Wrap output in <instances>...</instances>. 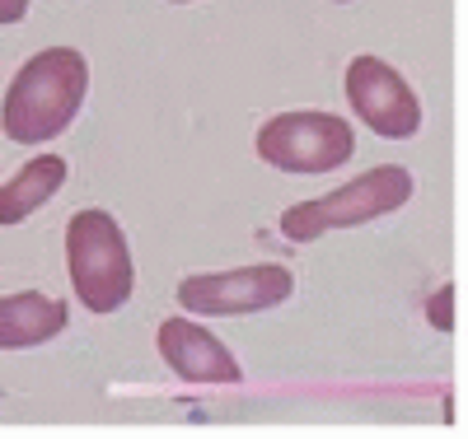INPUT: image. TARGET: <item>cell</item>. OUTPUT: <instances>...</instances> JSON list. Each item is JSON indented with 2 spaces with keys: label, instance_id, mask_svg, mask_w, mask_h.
I'll use <instances>...</instances> for the list:
<instances>
[{
  "label": "cell",
  "instance_id": "6da1fadb",
  "mask_svg": "<svg viewBox=\"0 0 468 439\" xmlns=\"http://www.w3.org/2000/svg\"><path fill=\"white\" fill-rule=\"evenodd\" d=\"M90 94V61L75 47H43L33 52L15 79L5 99H0V131L15 145H48L70 122L80 117Z\"/></svg>",
  "mask_w": 468,
  "mask_h": 439
},
{
  "label": "cell",
  "instance_id": "7a4b0ae2",
  "mask_svg": "<svg viewBox=\"0 0 468 439\" xmlns=\"http://www.w3.org/2000/svg\"><path fill=\"white\" fill-rule=\"evenodd\" d=\"M66 276L90 313H117L136 290L127 234L103 206H85L66 220Z\"/></svg>",
  "mask_w": 468,
  "mask_h": 439
},
{
  "label": "cell",
  "instance_id": "3957f363",
  "mask_svg": "<svg viewBox=\"0 0 468 439\" xmlns=\"http://www.w3.org/2000/svg\"><path fill=\"white\" fill-rule=\"evenodd\" d=\"M408 196H412V173L403 164H379V169H366L351 183L314 196V202L286 206L277 229L291 244H314V238H324L333 229H361L370 220L394 215L399 206H408Z\"/></svg>",
  "mask_w": 468,
  "mask_h": 439
},
{
  "label": "cell",
  "instance_id": "277c9868",
  "mask_svg": "<svg viewBox=\"0 0 468 439\" xmlns=\"http://www.w3.org/2000/svg\"><path fill=\"white\" fill-rule=\"evenodd\" d=\"M253 150L282 173H333L356 154V131L337 112H282L258 127Z\"/></svg>",
  "mask_w": 468,
  "mask_h": 439
},
{
  "label": "cell",
  "instance_id": "5b68a950",
  "mask_svg": "<svg viewBox=\"0 0 468 439\" xmlns=\"http://www.w3.org/2000/svg\"><path fill=\"white\" fill-rule=\"evenodd\" d=\"M295 295V276L282 262L234 267V271H207L178 281V304L192 318H249L282 308Z\"/></svg>",
  "mask_w": 468,
  "mask_h": 439
},
{
  "label": "cell",
  "instance_id": "8992f818",
  "mask_svg": "<svg viewBox=\"0 0 468 439\" xmlns=\"http://www.w3.org/2000/svg\"><path fill=\"white\" fill-rule=\"evenodd\" d=\"M346 103L379 141H412L421 131V99L384 57H351L342 75Z\"/></svg>",
  "mask_w": 468,
  "mask_h": 439
},
{
  "label": "cell",
  "instance_id": "52a82bcc",
  "mask_svg": "<svg viewBox=\"0 0 468 439\" xmlns=\"http://www.w3.org/2000/svg\"><path fill=\"white\" fill-rule=\"evenodd\" d=\"M154 346H160V361L183 379V383H239L244 370L234 361V350L202 328L192 313L165 318L160 332H154Z\"/></svg>",
  "mask_w": 468,
  "mask_h": 439
},
{
  "label": "cell",
  "instance_id": "ba28073f",
  "mask_svg": "<svg viewBox=\"0 0 468 439\" xmlns=\"http://www.w3.org/2000/svg\"><path fill=\"white\" fill-rule=\"evenodd\" d=\"M70 328V308L43 290L0 295V350H33L48 346Z\"/></svg>",
  "mask_w": 468,
  "mask_h": 439
},
{
  "label": "cell",
  "instance_id": "9c48e42d",
  "mask_svg": "<svg viewBox=\"0 0 468 439\" xmlns=\"http://www.w3.org/2000/svg\"><path fill=\"white\" fill-rule=\"evenodd\" d=\"M66 187V159L61 154H33L28 164L0 187V225L15 229L28 215H37L52 196Z\"/></svg>",
  "mask_w": 468,
  "mask_h": 439
},
{
  "label": "cell",
  "instance_id": "30bf717a",
  "mask_svg": "<svg viewBox=\"0 0 468 439\" xmlns=\"http://www.w3.org/2000/svg\"><path fill=\"white\" fill-rule=\"evenodd\" d=\"M426 323L436 332H454V286H441L431 299H426Z\"/></svg>",
  "mask_w": 468,
  "mask_h": 439
},
{
  "label": "cell",
  "instance_id": "8fae6325",
  "mask_svg": "<svg viewBox=\"0 0 468 439\" xmlns=\"http://www.w3.org/2000/svg\"><path fill=\"white\" fill-rule=\"evenodd\" d=\"M28 15V0H0V24H19Z\"/></svg>",
  "mask_w": 468,
  "mask_h": 439
},
{
  "label": "cell",
  "instance_id": "7c38bea8",
  "mask_svg": "<svg viewBox=\"0 0 468 439\" xmlns=\"http://www.w3.org/2000/svg\"><path fill=\"white\" fill-rule=\"evenodd\" d=\"M169 5H192V0H169Z\"/></svg>",
  "mask_w": 468,
  "mask_h": 439
},
{
  "label": "cell",
  "instance_id": "4fadbf2b",
  "mask_svg": "<svg viewBox=\"0 0 468 439\" xmlns=\"http://www.w3.org/2000/svg\"><path fill=\"white\" fill-rule=\"evenodd\" d=\"M337 5H346V0H337Z\"/></svg>",
  "mask_w": 468,
  "mask_h": 439
}]
</instances>
